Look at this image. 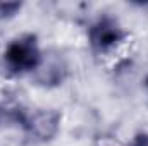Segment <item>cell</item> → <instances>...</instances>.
Wrapping results in <instances>:
<instances>
[{"label": "cell", "instance_id": "6", "mask_svg": "<svg viewBox=\"0 0 148 146\" xmlns=\"http://www.w3.org/2000/svg\"><path fill=\"white\" fill-rule=\"evenodd\" d=\"M126 146H148V132L147 131H141V132H136L131 141Z\"/></svg>", "mask_w": 148, "mask_h": 146}, {"label": "cell", "instance_id": "8", "mask_svg": "<svg viewBox=\"0 0 148 146\" xmlns=\"http://www.w3.org/2000/svg\"><path fill=\"white\" fill-rule=\"evenodd\" d=\"M0 119H2V110H0Z\"/></svg>", "mask_w": 148, "mask_h": 146}, {"label": "cell", "instance_id": "2", "mask_svg": "<svg viewBox=\"0 0 148 146\" xmlns=\"http://www.w3.org/2000/svg\"><path fill=\"white\" fill-rule=\"evenodd\" d=\"M14 119L19 122V126L24 129V132L29 138L47 143V141H52L60 131L62 115L60 112L53 108H17L14 110Z\"/></svg>", "mask_w": 148, "mask_h": 146}, {"label": "cell", "instance_id": "1", "mask_svg": "<svg viewBox=\"0 0 148 146\" xmlns=\"http://www.w3.org/2000/svg\"><path fill=\"white\" fill-rule=\"evenodd\" d=\"M43 57L45 55L40 48L36 35L24 33V35L12 38L7 43L2 53V62L7 72L21 76V74L36 72L43 62Z\"/></svg>", "mask_w": 148, "mask_h": 146}, {"label": "cell", "instance_id": "5", "mask_svg": "<svg viewBox=\"0 0 148 146\" xmlns=\"http://www.w3.org/2000/svg\"><path fill=\"white\" fill-rule=\"evenodd\" d=\"M21 9H23L21 2H0V21L17 16Z\"/></svg>", "mask_w": 148, "mask_h": 146}, {"label": "cell", "instance_id": "3", "mask_svg": "<svg viewBox=\"0 0 148 146\" xmlns=\"http://www.w3.org/2000/svg\"><path fill=\"white\" fill-rule=\"evenodd\" d=\"M86 38H88L90 48L95 53L103 55L115 50L126 40V31L115 17L105 14V16L97 17L90 24L86 31Z\"/></svg>", "mask_w": 148, "mask_h": 146}, {"label": "cell", "instance_id": "7", "mask_svg": "<svg viewBox=\"0 0 148 146\" xmlns=\"http://www.w3.org/2000/svg\"><path fill=\"white\" fill-rule=\"evenodd\" d=\"M143 84H145V88H147V91H148V74H147V77H145V83Z\"/></svg>", "mask_w": 148, "mask_h": 146}, {"label": "cell", "instance_id": "4", "mask_svg": "<svg viewBox=\"0 0 148 146\" xmlns=\"http://www.w3.org/2000/svg\"><path fill=\"white\" fill-rule=\"evenodd\" d=\"M35 74H36L38 84L57 86V84H62V81L66 79L67 67H66V64H64L62 59L45 60V57H43V62H41V65L38 67V71Z\"/></svg>", "mask_w": 148, "mask_h": 146}]
</instances>
